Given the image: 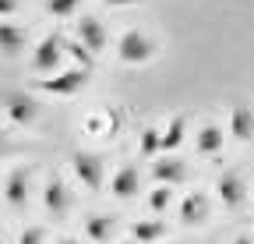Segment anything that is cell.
<instances>
[{
  "label": "cell",
  "instance_id": "cell-1",
  "mask_svg": "<svg viewBox=\"0 0 254 244\" xmlns=\"http://www.w3.org/2000/svg\"><path fill=\"white\" fill-rule=\"evenodd\" d=\"M64 57H67V39L50 32V36H43L36 46H32V71L36 75H57Z\"/></svg>",
  "mask_w": 254,
  "mask_h": 244
},
{
  "label": "cell",
  "instance_id": "cell-2",
  "mask_svg": "<svg viewBox=\"0 0 254 244\" xmlns=\"http://www.w3.org/2000/svg\"><path fill=\"white\" fill-rule=\"evenodd\" d=\"M155 53V43L141 32V28H127V32H120L117 39V60L127 68H138V64H148Z\"/></svg>",
  "mask_w": 254,
  "mask_h": 244
},
{
  "label": "cell",
  "instance_id": "cell-3",
  "mask_svg": "<svg viewBox=\"0 0 254 244\" xmlns=\"http://www.w3.org/2000/svg\"><path fill=\"white\" fill-rule=\"evenodd\" d=\"M88 85V68H81V64H74V68H60L57 75H50V78H39V88L43 92H50V96H78L81 88Z\"/></svg>",
  "mask_w": 254,
  "mask_h": 244
},
{
  "label": "cell",
  "instance_id": "cell-4",
  "mask_svg": "<svg viewBox=\"0 0 254 244\" xmlns=\"http://www.w3.org/2000/svg\"><path fill=\"white\" fill-rule=\"evenodd\" d=\"M71 170L74 177L88 191H99L103 180H106V166H103V156H95V152H74L71 156Z\"/></svg>",
  "mask_w": 254,
  "mask_h": 244
},
{
  "label": "cell",
  "instance_id": "cell-5",
  "mask_svg": "<svg viewBox=\"0 0 254 244\" xmlns=\"http://www.w3.org/2000/svg\"><path fill=\"white\" fill-rule=\"evenodd\" d=\"M215 198H219V205L222 209H240L244 202H247V180L240 177V173H222L219 180H215Z\"/></svg>",
  "mask_w": 254,
  "mask_h": 244
},
{
  "label": "cell",
  "instance_id": "cell-6",
  "mask_svg": "<svg viewBox=\"0 0 254 244\" xmlns=\"http://www.w3.org/2000/svg\"><path fill=\"white\" fill-rule=\"evenodd\" d=\"M74 32H78V39H81L92 53H103V50H106V43H110L106 25L95 18V14H81V18L74 21Z\"/></svg>",
  "mask_w": 254,
  "mask_h": 244
},
{
  "label": "cell",
  "instance_id": "cell-7",
  "mask_svg": "<svg viewBox=\"0 0 254 244\" xmlns=\"http://www.w3.org/2000/svg\"><path fill=\"white\" fill-rule=\"evenodd\" d=\"M4 113L14 120V124H32V120H36L39 117V103L36 99H32L28 92H7L4 96Z\"/></svg>",
  "mask_w": 254,
  "mask_h": 244
},
{
  "label": "cell",
  "instance_id": "cell-8",
  "mask_svg": "<svg viewBox=\"0 0 254 244\" xmlns=\"http://www.w3.org/2000/svg\"><path fill=\"white\" fill-rule=\"evenodd\" d=\"M138 188H141V173H138V166H134V163H124V166L110 177V191H113L120 202L134 198V195H138Z\"/></svg>",
  "mask_w": 254,
  "mask_h": 244
},
{
  "label": "cell",
  "instance_id": "cell-9",
  "mask_svg": "<svg viewBox=\"0 0 254 244\" xmlns=\"http://www.w3.org/2000/svg\"><path fill=\"white\" fill-rule=\"evenodd\" d=\"M43 205L53 212V216H67V209H71V191H67V184H64L60 177H50L46 184H43Z\"/></svg>",
  "mask_w": 254,
  "mask_h": 244
},
{
  "label": "cell",
  "instance_id": "cell-10",
  "mask_svg": "<svg viewBox=\"0 0 254 244\" xmlns=\"http://www.w3.org/2000/svg\"><path fill=\"white\" fill-rule=\"evenodd\" d=\"M152 177H155V184H184L187 180V163L177 160V156H163V160H155L152 163Z\"/></svg>",
  "mask_w": 254,
  "mask_h": 244
},
{
  "label": "cell",
  "instance_id": "cell-11",
  "mask_svg": "<svg viewBox=\"0 0 254 244\" xmlns=\"http://www.w3.org/2000/svg\"><path fill=\"white\" fill-rule=\"evenodd\" d=\"M237 142H254V110L247 103H233L230 110V128H226Z\"/></svg>",
  "mask_w": 254,
  "mask_h": 244
},
{
  "label": "cell",
  "instance_id": "cell-12",
  "mask_svg": "<svg viewBox=\"0 0 254 244\" xmlns=\"http://www.w3.org/2000/svg\"><path fill=\"white\" fill-rule=\"evenodd\" d=\"M4 198H7V205H14V209H21V205L28 202V170H25V166H14V170L4 177Z\"/></svg>",
  "mask_w": 254,
  "mask_h": 244
},
{
  "label": "cell",
  "instance_id": "cell-13",
  "mask_svg": "<svg viewBox=\"0 0 254 244\" xmlns=\"http://www.w3.org/2000/svg\"><path fill=\"white\" fill-rule=\"evenodd\" d=\"M180 220H184L187 227L205 223V220H208V195H205V191L184 195V202H180Z\"/></svg>",
  "mask_w": 254,
  "mask_h": 244
},
{
  "label": "cell",
  "instance_id": "cell-14",
  "mask_svg": "<svg viewBox=\"0 0 254 244\" xmlns=\"http://www.w3.org/2000/svg\"><path fill=\"white\" fill-rule=\"evenodd\" d=\"M25 43H28V36H25L21 25L0 21V53H4V57H18L25 50Z\"/></svg>",
  "mask_w": 254,
  "mask_h": 244
},
{
  "label": "cell",
  "instance_id": "cell-15",
  "mask_svg": "<svg viewBox=\"0 0 254 244\" xmlns=\"http://www.w3.org/2000/svg\"><path fill=\"white\" fill-rule=\"evenodd\" d=\"M113 230H117V223H113V216H106V212H92V216H85V234L95 244H106L113 237Z\"/></svg>",
  "mask_w": 254,
  "mask_h": 244
},
{
  "label": "cell",
  "instance_id": "cell-16",
  "mask_svg": "<svg viewBox=\"0 0 254 244\" xmlns=\"http://www.w3.org/2000/svg\"><path fill=\"white\" fill-rule=\"evenodd\" d=\"M222 128L219 124H205V128H198V135H194V149L201 152V156H219L222 152Z\"/></svg>",
  "mask_w": 254,
  "mask_h": 244
},
{
  "label": "cell",
  "instance_id": "cell-17",
  "mask_svg": "<svg viewBox=\"0 0 254 244\" xmlns=\"http://www.w3.org/2000/svg\"><path fill=\"white\" fill-rule=\"evenodd\" d=\"M131 237H134V244H159L166 237V223L163 220H138L131 227Z\"/></svg>",
  "mask_w": 254,
  "mask_h": 244
},
{
  "label": "cell",
  "instance_id": "cell-18",
  "mask_svg": "<svg viewBox=\"0 0 254 244\" xmlns=\"http://www.w3.org/2000/svg\"><path fill=\"white\" fill-rule=\"evenodd\" d=\"M184 138H187V117H184V113H177L170 124L163 128V152L180 149V145H184Z\"/></svg>",
  "mask_w": 254,
  "mask_h": 244
},
{
  "label": "cell",
  "instance_id": "cell-19",
  "mask_svg": "<svg viewBox=\"0 0 254 244\" xmlns=\"http://www.w3.org/2000/svg\"><path fill=\"white\" fill-rule=\"evenodd\" d=\"M138 149H141V156H159L163 152V128H145L138 135Z\"/></svg>",
  "mask_w": 254,
  "mask_h": 244
},
{
  "label": "cell",
  "instance_id": "cell-20",
  "mask_svg": "<svg viewBox=\"0 0 254 244\" xmlns=\"http://www.w3.org/2000/svg\"><path fill=\"white\" fill-rule=\"evenodd\" d=\"M117 128H120V117H117V110H103V113H95V117H88V131H103V135H117Z\"/></svg>",
  "mask_w": 254,
  "mask_h": 244
},
{
  "label": "cell",
  "instance_id": "cell-21",
  "mask_svg": "<svg viewBox=\"0 0 254 244\" xmlns=\"http://www.w3.org/2000/svg\"><path fill=\"white\" fill-rule=\"evenodd\" d=\"M173 202H177V191H173V184H159V188L148 195V209H152V212H166Z\"/></svg>",
  "mask_w": 254,
  "mask_h": 244
},
{
  "label": "cell",
  "instance_id": "cell-22",
  "mask_svg": "<svg viewBox=\"0 0 254 244\" xmlns=\"http://www.w3.org/2000/svg\"><path fill=\"white\" fill-rule=\"evenodd\" d=\"M81 4H85V0H46V14H53V18H71V14H78Z\"/></svg>",
  "mask_w": 254,
  "mask_h": 244
},
{
  "label": "cell",
  "instance_id": "cell-23",
  "mask_svg": "<svg viewBox=\"0 0 254 244\" xmlns=\"http://www.w3.org/2000/svg\"><path fill=\"white\" fill-rule=\"evenodd\" d=\"M67 53H71V57L78 60L81 68H92V57H95V53H92V50H88V46H85L81 39H71V43H67Z\"/></svg>",
  "mask_w": 254,
  "mask_h": 244
},
{
  "label": "cell",
  "instance_id": "cell-24",
  "mask_svg": "<svg viewBox=\"0 0 254 244\" xmlns=\"http://www.w3.org/2000/svg\"><path fill=\"white\" fill-rule=\"evenodd\" d=\"M43 227H25L21 234H18V244H43Z\"/></svg>",
  "mask_w": 254,
  "mask_h": 244
},
{
  "label": "cell",
  "instance_id": "cell-25",
  "mask_svg": "<svg viewBox=\"0 0 254 244\" xmlns=\"http://www.w3.org/2000/svg\"><path fill=\"white\" fill-rule=\"evenodd\" d=\"M21 7V0H0V18H11Z\"/></svg>",
  "mask_w": 254,
  "mask_h": 244
},
{
  "label": "cell",
  "instance_id": "cell-26",
  "mask_svg": "<svg viewBox=\"0 0 254 244\" xmlns=\"http://www.w3.org/2000/svg\"><path fill=\"white\" fill-rule=\"evenodd\" d=\"M110 7H131V4H141V0H106Z\"/></svg>",
  "mask_w": 254,
  "mask_h": 244
},
{
  "label": "cell",
  "instance_id": "cell-27",
  "mask_svg": "<svg viewBox=\"0 0 254 244\" xmlns=\"http://www.w3.org/2000/svg\"><path fill=\"white\" fill-rule=\"evenodd\" d=\"M233 244H251V237H237V241H233Z\"/></svg>",
  "mask_w": 254,
  "mask_h": 244
},
{
  "label": "cell",
  "instance_id": "cell-28",
  "mask_svg": "<svg viewBox=\"0 0 254 244\" xmlns=\"http://www.w3.org/2000/svg\"><path fill=\"white\" fill-rule=\"evenodd\" d=\"M64 244H74V241H64Z\"/></svg>",
  "mask_w": 254,
  "mask_h": 244
}]
</instances>
